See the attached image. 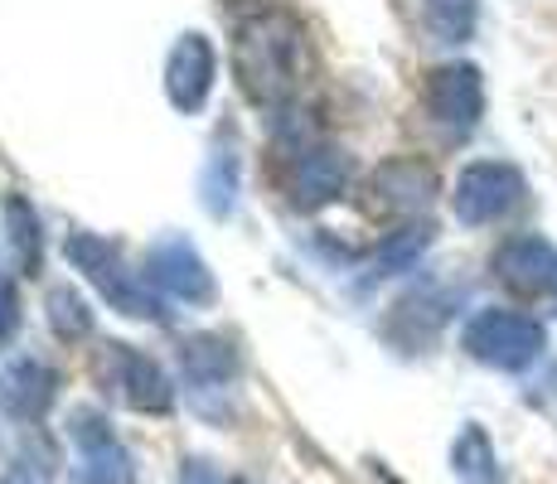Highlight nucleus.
Listing matches in <instances>:
<instances>
[{
	"mask_svg": "<svg viewBox=\"0 0 557 484\" xmlns=\"http://www.w3.org/2000/svg\"><path fill=\"white\" fill-rule=\"evenodd\" d=\"M306 29L292 10H257L233 29V78L252 107H282L301 88Z\"/></svg>",
	"mask_w": 557,
	"mask_h": 484,
	"instance_id": "obj_1",
	"label": "nucleus"
},
{
	"mask_svg": "<svg viewBox=\"0 0 557 484\" xmlns=\"http://www.w3.org/2000/svg\"><path fill=\"white\" fill-rule=\"evenodd\" d=\"M63 252L102 290L112 310H122V315H132V320H165V306H160L156 286L146 282V272H132V266L122 262V247L116 243L98 238V233H73V238L63 243Z\"/></svg>",
	"mask_w": 557,
	"mask_h": 484,
	"instance_id": "obj_2",
	"label": "nucleus"
},
{
	"mask_svg": "<svg viewBox=\"0 0 557 484\" xmlns=\"http://www.w3.org/2000/svg\"><path fill=\"white\" fill-rule=\"evenodd\" d=\"M460 344H466L470 359L490 363V369H499V373H519L543 353L548 330H543L533 315H523V310L490 306V310H480V315H470Z\"/></svg>",
	"mask_w": 557,
	"mask_h": 484,
	"instance_id": "obj_3",
	"label": "nucleus"
},
{
	"mask_svg": "<svg viewBox=\"0 0 557 484\" xmlns=\"http://www.w3.org/2000/svg\"><path fill=\"white\" fill-rule=\"evenodd\" d=\"M426 122L446 136V141H466L485 116V83H480L475 63H442L426 73L422 83Z\"/></svg>",
	"mask_w": 557,
	"mask_h": 484,
	"instance_id": "obj_4",
	"label": "nucleus"
},
{
	"mask_svg": "<svg viewBox=\"0 0 557 484\" xmlns=\"http://www.w3.org/2000/svg\"><path fill=\"white\" fill-rule=\"evenodd\" d=\"M523 175L505 160H475V165L460 170L456 179V194H451V209L460 223H470V228H485V223H499L509 219L513 209L523 203Z\"/></svg>",
	"mask_w": 557,
	"mask_h": 484,
	"instance_id": "obj_5",
	"label": "nucleus"
},
{
	"mask_svg": "<svg viewBox=\"0 0 557 484\" xmlns=\"http://www.w3.org/2000/svg\"><path fill=\"white\" fill-rule=\"evenodd\" d=\"M490 272H495V282L505 286L509 296L543 300L557 290V247L548 238H539V233H513V238L495 247Z\"/></svg>",
	"mask_w": 557,
	"mask_h": 484,
	"instance_id": "obj_6",
	"label": "nucleus"
},
{
	"mask_svg": "<svg viewBox=\"0 0 557 484\" xmlns=\"http://www.w3.org/2000/svg\"><path fill=\"white\" fill-rule=\"evenodd\" d=\"M98 378L136 412H170V383L156 359H146L132 344H107L98 359Z\"/></svg>",
	"mask_w": 557,
	"mask_h": 484,
	"instance_id": "obj_7",
	"label": "nucleus"
},
{
	"mask_svg": "<svg viewBox=\"0 0 557 484\" xmlns=\"http://www.w3.org/2000/svg\"><path fill=\"white\" fill-rule=\"evenodd\" d=\"M73 446H78V480L83 484H136V466L126 446L107 426L102 412H73Z\"/></svg>",
	"mask_w": 557,
	"mask_h": 484,
	"instance_id": "obj_8",
	"label": "nucleus"
},
{
	"mask_svg": "<svg viewBox=\"0 0 557 484\" xmlns=\"http://www.w3.org/2000/svg\"><path fill=\"white\" fill-rule=\"evenodd\" d=\"M355 175V160L335 146H301L292 156V175H286V194L296 209H325L330 199H339Z\"/></svg>",
	"mask_w": 557,
	"mask_h": 484,
	"instance_id": "obj_9",
	"label": "nucleus"
},
{
	"mask_svg": "<svg viewBox=\"0 0 557 484\" xmlns=\"http://www.w3.org/2000/svg\"><path fill=\"white\" fill-rule=\"evenodd\" d=\"M213 78H219V49H213L199 29L180 35L165 59V97L180 112H199L213 92Z\"/></svg>",
	"mask_w": 557,
	"mask_h": 484,
	"instance_id": "obj_10",
	"label": "nucleus"
},
{
	"mask_svg": "<svg viewBox=\"0 0 557 484\" xmlns=\"http://www.w3.org/2000/svg\"><path fill=\"white\" fill-rule=\"evenodd\" d=\"M146 282L160 286L165 296L185 300V306H203L213 300V276L203 266V257L185 238H160L146 252Z\"/></svg>",
	"mask_w": 557,
	"mask_h": 484,
	"instance_id": "obj_11",
	"label": "nucleus"
},
{
	"mask_svg": "<svg viewBox=\"0 0 557 484\" xmlns=\"http://www.w3.org/2000/svg\"><path fill=\"white\" fill-rule=\"evenodd\" d=\"M432 194H436V170L417 156L383 160L373 170V199L388 213H422L432 203Z\"/></svg>",
	"mask_w": 557,
	"mask_h": 484,
	"instance_id": "obj_12",
	"label": "nucleus"
},
{
	"mask_svg": "<svg viewBox=\"0 0 557 484\" xmlns=\"http://www.w3.org/2000/svg\"><path fill=\"white\" fill-rule=\"evenodd\" d=\"M53 393H59V378H53V369L39 359H15L5 373H0V407H5L10 417H20V422L45 417Z\"/></svg>",
	"mask_w": 557,
	"mask_h": 484,
	"instance_id": "obj_13",
	"label": "nucleus"
},
{
	"mask_svg": "<svg viewBox=\"0 0 557 484\" xmlns=\"http://www.w3.org/2000/svg\"><path fill=\"white\" fill-rule=\"evenodd\" d=\"M180 373L195 393H223L238 373V353L233 344H223L219 335H195L180 344Z\"/></svg>",
	"mask_w": 557,
	"mask_h": 484,
	"instance_id": "obj_14",
	"label": "nucleus"
},
{
	"mask_svg": "<svg viewBox=\"0 0 557 484\" xmlns=\"http://www.w3.org/2000/svg\"><path fill=\"white\" fill-rule=\"evenodd\" d=\"M475 29V0H426V35L436 45H460Z\"/></svg>",
	"mask_w": 557,
	"mask_h": 484,
	"instance_id": "obj_15",
	"label": "nucleus"
},
{
	"mask_svg": "<svg viewBox=\"0 0 557 484\" xmlns=\"http://www.w3.org/2000/svg\"><path fill=\"white\" fill-rule=\"evenodd\" d=\"M432 247V223H407V228H398L388 243L379 247V276H393V272H407V266L417 262V257Z\"/></svg>",
	"mask_w": 557,
	"mask_h": 484,
	"instance_id": "obj_16",
	"label": "nucleus"
},
{
	"mask_svg": "<svg viewBox=\"0 0 557 484\" xmlns=\"http://www.w3.org/2000/svg\"><path fill=\"white\" fill-rule=\"evenodd\" d=\"M456 475L466 484H499V470H495V450L480 426H466V436L456 440Z\"/></svg>",
	"mask_w": 557,
	"mask_h": 484,
	"instance_id": "obj_17",
	"label": "nucleus"
},
{
	"mask_svg": "<svg viewBox=\"0 0 557 484\" xmlns=\"http://www.w3.org/2000/svg\"><path fill=\"white\" fill-rule=\"evenodd\" d=\"M5 223H10V243H15L20 266L35 276L39 272V219H35V209H29L20 194H10L5 199Z\"/></svg>",
	"mask_w": 557,
	"mask_h": 484,
	"instance_id": "obj_18",
	"label": "nucleus"
},
{
	"mask_svg": "<svg viewBox=\"0 0 557 484\" xmlns=\"http://www.w3.org/2000/svg\"><path fill=\"white\" fill-rule=\"evenodd\" d=\"M49 325L59 339H83L92 330V310L83 306L78 290L59 286V290H49Z\"/></svg>",
	"mask_w": 557,
	"mask_h": 484,
	"instance_id": "obj_19",
	"label": "nucleus"
},
{
	"mask_svg": "<svg viewBox=\"0 0 557 484\" xmlns=\"http://www.w3.org/2000/svg\"><path fill=\"white\" fill-rule=\"evenodd\" d=\"M180 484H243V480H223V475H213L203 460H189L185 475H180Z\"/></svg>",
	"mask_w": 557,
	"mask_h": 484,
	"instance_id": "obj_20",
	"label": "nucleus"
},
{
	"mask_svg": "<svg viewBox=\"0 0 557 484\" xmlns=\"http://www.w3.org/2000/svg\"><path fill=\"white\" fill-rule=\"evenodd\" d=\"M5 484H29V480H5Z\"/></svg>",
	"mask_w": 557,
	"mask_h": 484,
	"instance_id": "obj_21",
	"label": "nucleus"
}]
</instances>
